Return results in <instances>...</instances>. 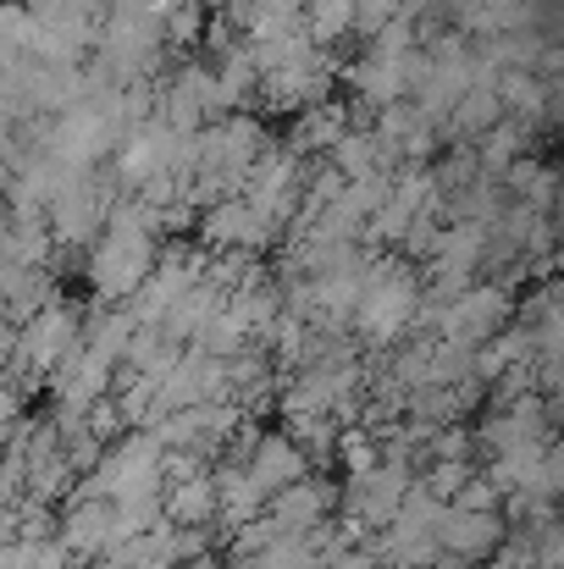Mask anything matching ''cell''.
Listing matches in <instances>:
<instances>
[{"mask_svg":"<svg viewBox=\"0 0 564 569\" xmlns=\"http://www.w3.org/2000/svg\"><path fill=\"white\" fill-rule=\"evenodd\" d=\"M498 503H504V492H498L487 476H476V481H471V487L448 503V509H465V515H498Z\"/></svg>","mask_w":564,"mask_h":569,"instance_id":"obj_19","label":"cell"},{"mask_svg":"<svg viewBox=\"0 0 564 569\" xmlns=\"http://www.w3.org/2000/svg\"><path fill=\"white\" fill-rule=\"evenodd\" d=\"M216 492H221V526H227V531H244V526L266 520V509H271L266 487H260L244 465H221V470H216Z\"/></svg>","mask_w":564,"mask_h":569,"instance_id":"obj_12","label":"cell"},{"mask_svg":"<svg viewBox=\"0 0 564 569\" xmlns=\"http://www.w3.org/2000/svg\"><path fill=\"white\" fill-rule=\"evenodd\" d=\"M83 316L72 310V305H50V310H39L22 332H11V343H6V360H11V381H50L61 366H67V355L72 349H83Z\"/></svg>","mask_w":564,"mask_h":569,"instance_id":"obj_2","label":"cell"},{"mask_svg":"<svg viewBox=\"0 0 564 569\" xmlns=\"http://www.w3.org/2000/svg\"><path fill=\"white\" fill-rule=\"evenodd\" d=\"M471 481H476L471 459H432V465H426V476H420V487H426L432 498H443V503H454Z\"/></svg>","mask_w":564,"mask_h":569,"instance_id":"obj_18","label":"cell"},{"mask_svg":"<svg viewBox=\"0 0 564 569\" xmlns=\"http://www.w3.org/2000/svg\"><path fill=\"white\" fill-rule=\"evenodd\" d=\"M167 520H172V526H216V520H221V492H216V476L172 481V487H167Z\"/></svg>","mask_w":564,"mask_h":569,"instance_id":"obj_15","label":"cell"},{"mask_svg":"<svg viewBox=\"0 0 564 569\" xmlns=\"http://www.w3.org/2000/svg\"><path fill=\"white\" fill-rule=\"evenodd\" d=\"M426 305V282L415 271V260L398 254H372V277H366V305L355 316V338L366 349H393L415 332Z\"/></svg>","mask_w":564,"mask_h":569,"instance_id":"obj_1","label":"cell"},{"mask_svg":"<svg viewBox=\"0 0 564 569\" xmlns=\"http://www.w3.org/2000/svg\"><path fill=\"white\" fill-rule=\"evenodd\" d=\"M161 249L145 232H106L89 249V288L100 305H133L145 293V282L156 277Z\"/></svg>","mask_w":564,"mask_h":569,"instance_id":"obj_3","label":"cell"},{"mask_svg":"<svg viewBox=\"0 0 564 569\" xmlns=\"http://www.w3.org/2000/svg\"><path fill=\"white\" fill-rule=\"evenodd\" d=\"M205 28H210L205 6H194V11H172V17H167V44H199V39H205Z\"/></svg>","mask_w":564,"mask_h":569,"instance_id":"obj_21","label":"cell"},{"mask_svg":"<svg viewBox=\"0 0 564 569\" xmlns=\"http://www.w3.org/2000/svg\"><path fill=\"white\" fill-rule=\"evenodd\" d=\"M476 448H482V442H476L465 426H443V431L432 437V448H426V453H432V459H471Z\"/></svg>","mask_w":564,"mask_h":569,"instance_id":"obj_20","label":"cell"},{"mask_svg":"<svg viewBox=\"0 0 564 569\" xmlns=\"http://www.w3.org/2000/svg\"><path fill=\"white\" fill-rule=\"evenodd\" d=\"M271 243H277V232L244 199L199 210V249H210V254H266Z\"/></svg>","mask_w":564,"mask_h":569,"instance_id":"obj_8","label":"cell"},{"mask_svg":"<svg viewBox=\"0 0 564 569\" xmlns=\"http://www.w3.org/2000/svg\"><path fill=\"white\" fill-rule=\"evenodd\" d=\"M122 526H117V503L111 498H72L61 515V548L72 553V565H100L117 548Z\"/></svg>","mask_w":564,"mask_h":569,"instance_id":"obj_9","label":"cell"},{"mask_svg":"<svg viewBox=\"0 0 564 569\" xmlns=\"http://www.w3.org/2000/svg\"><path fill=\"white\" fill-rule=\"evenodd\" d=\"M338 465L349 470V481H360V476H372L387 465V448H382V437H376L372 426H355V431H344V442H338Z\"/></svg>","mask_w":564,"mask_h":569,"instance_id":"obj_17","label":"cell"},{"mask_svg":"<svg viewBox=\"0 0 564 569\" xmlns=\"http://www.w3.org/2000/svg\"><path fill=\"white\" fill-rule=\"evenodd\" d=\"M244 470L266 487V498H277V492H288V487L310 481V453H305L288 431H260V442L249 448Z\"/></svg>","mask_w":564,"mask_h":569,"instance_id":"obj_10","label":"cell"},{"mask_svg":"<svg viewBox=\"0 0 564 569\" xmlns=\"http://www.w3.org/2000/svg\"><path fill=\"white\" fill-rule=\"evenodd\" d=\"M509 520L504 515H465V509H448L443 520V565L437 569H476L493 565L498 548L509 542Z\"/></svg>","mask_w":564,"mask_h":569,"instance_id":"obj_7","label":"cell"},{"mask_svg":"<svg viewBox=\"0 0 564 569\" xmlns=\"http://www.w3.org/2000/svg\"><path fill=\"white\" fill-rule=\"evenodd\" d=\"M44 387H50L56 415H89L95 403H106V398L117 392V366L83 343V349H72V355H67V366L44 381Z\"/></svg>","mask_w":564,"mask_h":569,"instance_id":"obj_6","label":"cell"},{"mask_svg":"<svg viewBox=\"0 0 564 569\" xmlns=\"http://www.w3.org/2000/svg\"><path fill=\"white\" fill-rule=\"evenodd\" d=\"M305 17H310V39L327 50V44H338V39H349V33H355L360 0H316Z\"/></svg>","mask_w":564,"mask_h":569,"instance_id":"obj_16","label":"cell"},{"mask_svg":"<svg viewBox=\"0 0 564 569\" xmlns=\"http://www.w3.org/2000/svg\"><path fill=\"white\" fill-rule=\"evenodd\" d=\"M333 509H338V487H333L327 476H310V481H299V487L277 492L266 515L277 520V531H283V537H310L316 526H327V520H333Z\"/></svg>","mask_w":564,"mask_h":569,"instance_id":"obj_11","label":"cell"},{"mask_svg":"<svg viewBox=\"0 0 564 569\" xmlns=\"http://www.w3.org/2000/svg\"><path fill=\"white\" fill-rule=\"evenodd\" d=\"M409 492H415V470H409V459H387L382 470L360 476V481H349L344 526H355V531H376V537H382V531L404 515Z\"/></svg>","mask_w":564,"mask_h":569,"instance_id":"obj_4","label":"cell"},{"mask_svg":"<svg viewBox=\"0 0 564 569\" xmlns=\"http://www.w3.org/2000/svg\"><path fill=\"white\" fill-rule=\"evenodd\" d=\"M509 122V106H504V94H498V83H476L465 100H459V111L448 117V139H459V144H482L493 128H504Z\"/></svg>","mask_w":564,"mask_h":569,"instance_id":"obj_13","label":"cell"},{"mask_svg":"<svg viewBox=\"0 0 564 569\" xmlns=\"http://www.w3.org/2000/svg\"><path fill=\"white\" fill-rule=\"evenodd\" d=\"M327 569H387V565L376 559V548H349L344 559H333Z\"/></svg>","mask_w":564,"mask_h":569,"instance_id":"obj_22","label":"cell"},{"mask_svg":"<svg viewBox=\"0 0 564 569\" xmlns=\"http://www.w3.org/2000/svg\"><path fill=\"white\" fill-rule=\"evenodd\" d=\"M355 122H349V111L338 106V100H327V106H310V111H299V122H294V139H288V150L294 156H316V150H338V139L349 133Z\"/></svg>","mask_w":564,"mask_h":569,"instance_id":"obj_14","label":"cell"},{"mask_svg":"<svg viewBox=\"0 0 564 569\" xmlns=\"http://www.w3.org/2000/svg\"><path fill=\"white\" fill-rule=\"evenodd\" d=\"M548 122H560V128H564V78L554 83V106H548Z\"/></svg>","mask_w":564,"mask_h":569,"instance_id":"obj_23","label":"cell"},{"mask_svg":"<svg viewBox=\"0 0 564 569\" xmlns=\"http://www.w3.org/2000/svg\"><path fill=\"white\" fill-rule=\"evenodd\" d=\"M509 316H515L509 288H504V282H476L471 293L448 299L443 338H448V343H465V349H487L498 332H509Z\"/></svg>","mask_w":564,"mask_h":569,"instance_id":"obj_5","label":"cell"}]
</instances>
